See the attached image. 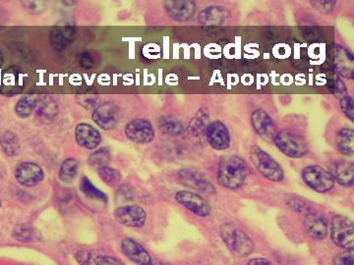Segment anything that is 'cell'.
I'll list each match as a JSON object with an SVG mask.
<instances>
[{
  "label": "cell",
  "instance_id": "13",
  "mask_svg": "<svg viewBox=\"0 0 354 265\" xmlns=\"http://www.w3.org/2000/svg\"><path fill=\"white\" fill-rule=\"evenodd\" d=\"M119 109L110 102H106L95 109L92 119L101 129L110 131L117 127L119 121Z\"/></svg>",
  "mask_w": 354,
  "mask_h": 265
},
{
  "label": "cell",
  "instance_id": "6",
  "mask_svg": "<svg viewBox=\"0 0 354 265\" xmlns=\"http://www.w3.org/2000/svg\"><path fill=\"white\" fill-rule=\"evenodd\" d=\"M302 179L308 187L316 192H328L335 187V180L331 172L319 165L305 167L302 171Z\"/></svg>",
  "mask_w": 354,
  "mask_h": 265
},
{
  "label": "cell",
  "instance_id": "37",
  "mask_svg": "<svg viewBox=\"0 0 354 265\" xmlns=\"http://www.w3.org/2000/svg\"><path fill=\"white\" fill-rule=\"evenodd\" d=\"M311 3L312 7L314 9H316L317 11H319L320 13L328 14L333 12L334 10L335 4H337V1L335 0H315V1L310 2Z\"/></svg>",
  "mask_w": 354,
  "mask_h": 265
},
{
  "label": "cell",
  "instance_id": "41",
  "mask_svg": "<svg viewBox=\"0 0 354 265\" xmlns=\"http://www.w3.org/2000/svg\"><path fill=\"white\" fill-rule=\"evenodd\" d=\"M333 94H334L337 99H340L348 95V88H346V85H344V83L342 82L340 77H337V78L335 79L334 92H333Z\"/></svg>",
  "mask_w": 354,
  "mask_h": 265
},
{
  "label": "cell",
  "instance_id": "39",
  "mask_svg": "<svg viewBox=\"0 0 354 265\" xmlns=\"http://www.w3.org/2000/svg\"><path fill=\"white\" fill-rule=\"evenodd\" d=\"M79 64L85 70H91L96 64V58L90 51H84L79 57Z\"/></svg>",
  "mask_w": 354,
  "mask_h": 265
},
{
  "label": "cell",
  "instance_id": "3",
  "mask_svg": "<svg viewBox=\"0 0 354 265\" xmlns=\"http://www.w3.org/2000/svg\"><path fill=\"white\" fill-rule=\"evenodd\" d=\"M250 159L257 170L268 180L282 182L284 179V169L269 153L259 146H252L249 150Z\"/></svg>",
  "mask_w": 354,
  "mask_h": 265
},
{
  "label": "cell",
  "instance_id": "9",
  "mask_svg": "<svg viewBox=\"0 0 354 265\" xmlns=\"http://www.w3.org/2000/svg\"><path fill=\"white\" fill-rule=\"evenodd\" d=\"M16 181L24 187H35L43 182L45 172L39 164L31 161L21 162L14 172Z\"/></svg>",
  "mask_w": 354,
  "mask_h": 265
},
{
  "label": "cell",
  "instance_id": "22",
  "mask_svg": "<svg viewBox=\"0 0 354 265\" xmlns=\"http://www.w3.org/2000/svg\"><path fill=\"white\" fill-rule=\"evenodd\" d=\"M304 226L307 233L312 238L323 240L328 233V221L324 216L317 213H309L304 220Z\"/></svg>",
  "mask_w": 354,
  "mask_h": 265
},
{
  "label": "cell",
  "instance_id": "25",
  "mask_svg": "<svg viewBox=\"0 0 354 265\" xmlns=\"http://www.w3.org/2000/svg\"><path fill=\"white\" fill-rule=\"evenodd\" d=\"M331 174L340 185L351 187L354 180L353 162L344 159L335 162L331 167Z\"/></svg>",
  "mask_w": 354,
  "mask_h": 265
},
{
  "label": "cell",
  "instance_id": "45",
  "mask_svg": "<svg viewBox=\"0 0 354 265\" xmlns=\"http://www.w3.org/2000/svg\"><path fill=\"white\" fill-rule=\"evenodd\" d=\"M151 265H157V264H154V262H152V264Z\"/></svg>",
  "mask_w": 354,
  "mask_h": 265
},
{
  "label": "cell",
  "instance_id": "31",
  "mask_svg": "<svg viewBox=\"0 0 354 265\" xmlns=\"http://www.w3.org/2000/svg\"><path fill=\"white\" fill-rule=\"evenodd\" d=\"M79 164L77 159L73 157L66 158L60 166L59 177L63 183L70 184L75 181L78 175Z\"/></svg>",
  "mask_w": 354,
  "mask_h": 265
},
{
  "label": "cell",
  "instance_id": "2",
  "mask_svg": "<svg viewBox=\"0 0 354 265\" xmlns=\"http://www.w3.org/2000/svg\"><path fill=\"white\" fill-rule=\"evenodd\" d=\"M219 235L223 239L224 245L236 257H247L253 252V241L249 238L248 235L233 223H226V224L222 225Z\"/></svg>",
  "mask_w": 354,
  "mask_h": 265
},
{
  "label": "cell",
  "instance_id": "38",
  "mask_svg": "<svg viewBox=\"0 0 354 265\" xmlns=\"http://www.w3.org/2000/svg\"><path fill=\"white\" fill-rule=\"evenodd\" d=\"M340 106H341L342 113H344L349 120L353 121L354 108L353 97H349V95L342 97V99H340Z\"/></svg>",
  "mask_w": 354,
  "mask_h": 265
},
{
  "label": "cell",
  "instance_id": "7",
  "mask_svg": "<svg viewBox=\"0 0 354 265\" xmlns=\"http://www.w3.org/2000/svg\"><path fill=\"white\" fill-rule=\"evenodd\" d=\"M125 136L133 143L139 145L152 143L155 139V129L150 121L146 119L131 120L124 128Z\"/></svg>",
  "mask_w": 354,
  "mask_h": 265
},
{
  "label": "cell",
  "instance_id": "30",
  "mask_svg": "<svg viewBox=\"0 0 354 265\" xmlns=\"http://www.w3.org/2000/svg\"><path fill=\"white\" fill-rule=\"evenodd\" d=\"M159 127L164 135L178 137L184 134V126L181 121L170 115L161 116L159 120Z\"/></svg>",
  "mask_w": 354,
  "mask_h": 265
},
{
  "label": "cell",
  "instance_id": "10",
  "mask_svg": "<svg viewBox=\"0 0 354 265\" xmlns=\"http://www.w3.org/2000/svg\"><path fill=\"white\" fill-rule=\"evenodd\" d=\"M113 215L118 223L127 227H143L147 219L145 209L137 204L120 206L115 209Z\"/></svg>",
  "mask_w": 354,
  "mask_h": 265
},
{
  "label": "cell",
  "instance_id": "21",
  "mask_svg": "<svg viewBox=\"0 0 354 265\" xmlns=\"http://www.w3.org/2000/svg\"><path fill=\"white\" fill-rule=\"evenodd\" d=\"M37 118L43 124H52L59 117V106L55 99L48 95H41L36 111Z\"/></svg>",
  "mask_w": 354,
  "mask_h": 265
},
{
  "label": "cell",
  "instance_id": "33",
  "mask_svg": "<svg viewBox=\"0 0 354 265\" xmlns=\"http://www.w3.org/2000/svg\"><path fill=\"white\" fill-rule=\"evenodd\" d=\"M81 192L85 195L86 197H90L92 199H97L103 202H108V197L103 190L98 189L92 181L88 177H83L80 182Z\"/></svg>",
  "mask_w": 354,
  "mask_h": 265
},
{
  "label": "cell",
  "instance_id": "27",
  "mask_svg": "<svg viewBox=\"0 0 354 265\" xmlns=\"http://www.w3.org/2000/svg\"><path fill=\"white\" fill-rule=\"evenodd\" d=\"M208 119H209V112L207 109L201 108L192 118L190 124H189V132L192 138L195 139L196 141H200L205 137L206 129H207Z\"/></svg>",
  "mask_w": 354,
  "mask_h": 265
},
{
  "label": "cell",
  "instance_id": "29",
  "mask_svg": "<svg viewBox=\"0 0 354 265\" xmlns=\"http://www.w3.org/2000/svg\"><path fill=\"white\" fill-rule=\"evenodd\" d=\"M0 146L7 157H17L21 150L19 137L13 131H6L0 136Z\"/></svg>",
  "mask_w": 354,
  "mask_h": 265
},
{
  "label": "cell",
  "instance_id": "19",
  "mask_svg": "<svg viewBox=\"0 0 354 265\" xmlns=\"http://www.w3.org/2000/svg\"><path fill=\"white\" fill-rule=\"evenodd\" d=\"M230 17V11L226 7L210 6L199 13L198 21L200 24L205 26L224 25Z\"/></svg>",
  "mask_w": 354,
  "mask_h": 265
},
{
  "label": "cell",
  "instance_id": "24",
  "mask_svg": "<svg viewBox=\"0 0 354 265\" xmlns=\"http://www.w3.org/2000/svg\"><path fill=\"white\" fill-rule=\"evenodd\" d=\"M335 67L342 76L353 79V55L344 46L337 44L335 46Z\"/></svg>",
  "mask_w": 354,
  "mask_h": 265
},
{
  "label": "cell",
  "instance_id": "43",
  "mask_svg": "<svg viewBox=\"0 0 354 265\" xmlns=\"http://www.w3.org/2000/svg\"><path fill=\"white\" fill-rule=\"evenodd\" d=\"M4 57L3 53H2L1 50H0V68H1L2 64H3Z\"/></svg>",
  "mask_w": 354,
  "mask_h": 265
},
{
  "label": "cell",
  "instance_id": "32",
  "mask_svg": "<svg viewBox=\"0 0 354 265\" xmlns=\"http://www.w3.org/2000/svg\"><path fill=\"white\" fill-rule=\"evenodd\" d=\"M12 236L15 240L22 243L39 242L41 239V232L38 229L27 225H18L17 227L14 228Z\"/></svg>",
  "mask_w": 354,
  "mask_h": 265
},
{
  "label": "cell",
  "instance_id": "11",
  "mask_svg": "<svg viewBox=\"0 0 354 265\" xmlns=\"http://www.w3.org/2000/svg\"><path fill=\"white\" fill-rule=\"evenodd\" d=\"M206 139L214 150H226L230 146V134L228 128L222 121H213L206 129Z\"/></svg>",
  "mask_w": 354,
  "mask_h": 265
},
{
  "label": "cell",
  "instance_id": "8",
  "mask_svg": "<svg viewBox=\"0 0 354 265\" xmlns=\"http://www.w3.org/2000/svg\"><path fill=\"white\" fill-rule=\"evenodd\" d=\"M180 182L185 187L202 193L206 195L216 194V188L203 175L202 173L193 169L184 168L178 172Z\"/></svg>",
  "mask_w": 354,
  "mask_h": 265
},
{
  "label": "cell",
  "instance_id": "28",
  "mask_svg": "<svg viewBox=\"0 0 354 265\" xmlns=\"http://www.w3.org/2000/svg\"><path fill=\"white\" fill-rule=\"evenodd\" d=\"M335 145L337 150L342 155H353L354 153V131L351 128H342L337 132L335 137Z\"/></svg>",
  "mask_w": 354,
  "mask_h": 265
},
{
  "label": "cell",
  "instance_id": "4",
  "mask_svg": "<svg viewBox=\"0 0 354 265\" xmlns=\"http://www.w3.org/2000/svg\"><path fill=\"white\" fill-rule=\"evenodd\" d=\"M275 145L284 155L291 158H300L308 153L306 139L299 132L293 130H282L275 135Z\"/></svg>",
  "mask_w": 354,
  "mask_h": 265
},
{
  "label": "cell",
  "instance_id": "36",
  "mask_svg": "<svg viewBox=\"0 0 354 265\" xmlns=\"http://www.w3.org/2000/svg\"><path fill=\"white\" fill-rule=\"evenodd\" d=\"M23 8L27 11L28 13L37 14L43 13L46 9V3L43 1H35V0H29V1H21Z\"/></svg>",
  "mask_w": 354,
  "mask_h": 265
},
{
  "label": "cell",
  "instance_id": "23",
  "mask_svg": "<svg viewBox=\"0 0 354 265\" xmlns=\"http://www.w3.org/2000/svg\"><path fill=\"white\" fill-rule=\"evenodd\" d=\"M24 87V79L19 70L9 68L4 72L0 81V90L2 94L12 95L17 94Z\"/></svg>",
  "mask_w": 354,
  "mask_h": 265
},
{
  "label": "cell",
  "instance_id": "16",
  "mask_svg": "<svg viewBox=\"0 0 354 265\" xmlns=\"http://www.w3.org/2000/svg\"><path fill=\"white\" fill-rule=\"evenodd\" d=\"M76 37V27L74 25L66 24L55 26L52 28L48 35L50 46L53 50L62 51L66 50L69 44L72 43Z\"/></svg>",
  "mask_w": 354,
  "mask_h": 265
},
{
  "label": "cell",
  "instance_id": "42",
  "mask_svg": "<svg viewBox=\"0 0 354 265\" xmlns=\"http://www.w3.org/2000/svg\"><path fill=\"white\" fill-rule=\"evenodd\" d=\"M247 265H274L270 260L266 259H252L249 260L248 264Z\"/></svg>",
  "mask_w": 354,
  "mask_h": 265
},
{
  "label": "cell",
  "instance_id": "20",
  "mask_svg": "<svg viewBox=\"0 0 354 265\" xmlns=\"http://www.w3.org/2000/svg\"><path fill=\"white\" fill-rule=\"evenodd\" d=\"M122 252L132 262L138 265H151L153 260L147 250L132 239H124L121 243Z\"/></svg>",
  "mask_w": 354,
  "mask_h": 265
},
{
  "label": "cell",
  "instance_id": "34",
  "mask_svg": "<svg viewBox=\"0 0 354 265\" xmlns=\"http://www.w3.org/2000/svg\"><path fill=\"white\" fill-rule=\"evenodd\" d=\"M97 170H98V175L101 180L110 187H115L121 181L122 175L119 170L112 168L108 165L99 167Z\"/></svg>",
  "mask_w": 354,
  "mask_h": 265
},
{
  "label": "cell",
  "instance_id": "14",
  "mask_svg": "<svg viewBox=\"0 0 354 265\" xmlns=\"http://www.w3.org/2000/svg\"><path fill=\"white\" fill-rule=\"evenodd\" d=\"M164 8L171 19L177 22L190 20L196 13L195 2L191 0H166Z\"/></svg>",
  "mask_w": 354,
  "mask_h": 265
},
{
  "label": "cell",
  "instance_id": "18",
  "mask_svg": "<svg viewBox=\"0 0 354 265\" xmlns=\"http://www.w3.org/2000/svg\"><path fill=\"white\" fill-rule=\"evenodd\" d=\"M75 259L80 265H124L115 257L99 250H86L76 253Z\"/></svg>",
  "mask_w": 354,
  "mask_h": 265
},
{
  "label": "cell",
  "instance_id": "44",
  "mask_svg": "<svg viewBox=\"0 0 354 265\" xmlns=\"http://www.w3.org/2000/svg\"><path fill=\"white\" fill-rule=\"evenodd\" d=\"M0 208H1V201H0Z\"/></svg>",
  "mask_w": 354,
  "mask_h": 265
},
{
  "label": "cell",
  "instance_id": "1",
  "mask_svg": "<svg viewBox=\"0 0 354 265\" xmlns=\"http://www.w3.org/2000/svg\"><path fill=\"white\" fill-rule=\"evenodd\" d=\"M249 169L243 158L236 155H226L219 161L217 182L230 190H237L244 185Z\"/></svg>",
  "mask_w": 354,
  "mask_h": 265
},
{
  "label": "cell",
  "instance_id": "26",
  "mask_svg": "<svg viewBox=\"0 0 354 265\" xmlns=\"http://www.w3.org/2000/svg\"><path fill=\"white\" fill-rule=\"evenodd\" d=\"M41 95H27L23 97L17 101L14 108V112L21 119H27L36 111L38 108L39 99Z\"/></svg>",
  "mask_w": 354,
  "mask_h": 265
},
{
  "label": "cell",
  "instance_id": "17",
  "mask_svg": "<svg viewBox=\"0 0 354 265\" xmlns=\"http://www.w3.org/2000/svg\"><path fill=\"white\" fill-rule=\"evenodd\" d=\"M251 124L259 136L266 139L275 135V125L272 117L263 109L258 108L251 114Z\"/></svg>",
  "mask_w": 354,
  "mask_h": 265
},
{
  "label": "cell",
  "instance_id": "5",
  "mask_svg": "<svg viewBox=\"0 0 354 265\" xmlns=\"http://www.w3.org/2000/svg\"><path fill=\"white\" fill-rule=\"evenodd\" d=\"M331 238L333 242L346 250H353V222L348 217L337 215L331 221Z\"/></svg>",
  "mask_w": 354,
  "mask_h": 265
},
{
  "label": "cell",
  "instance_id": "15",
  "mask_svg": "<svg viewBox=\"0 0 354 265\" xmlns=\"http://www.w3.org/2000/svg\"><path fill=\"white\" fill-rule=\"evenodd\" d=\"M75 139L81 148L86 150H96L101 143V135L89 123H79L75 127Z\"/></svg>",
  "mask_w": 354,
  "mask_h": 265
},
{
  "label": "cell",
  "instance_id": "35",
  "mask_svg": "<svg viewBox=\"0 0 354 265\" xmlns=\"http://www.w3.org/2000/svg\"><path fill=\"white\" fill-rule=\"evenodd\" d=\"M110 159H112V153H110V148L105 146V148L95 150L88 158V164L90 166L96 167L98 169L99 167L108 165Z\"/></svg>",
  "mask_w": 354,
  "mask_h": 265
},
{
  "label": "cell",
  "instance_id": "12",
  "mask_svg": "<svg viewBox=\"0 0 354 265\" xmlns=\"http://www.w3.org/2000/svg\"><path fill=\"white\" fill-rule=\"evenodd\" d=\"M175 199L178 204L184 206L191 213H195L196 215L201 216V217L210 215L209 202L196 193L190 192V190H179L175 195Z\"/></svg>",
  "mask_w": 354,
  "mask_h": 265
},
{
  "label": "cell",
  "instance_id": "40",
  "mask_svg": "<svg viewBox=\"0 0 354 265\" xmlns=\"http://www.w3.org/2000/svg\"><path fill=\"white\" fill-rule=\"evenodd\" d=\"M335 265H354L353 250H346L335 259Z\"/></svg>",
  "mask_w": 354,
  "mask_h": 265
}]
</instances>
